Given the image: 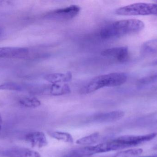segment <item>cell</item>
I'll use <instances>...</instances> for the list:
<instances>
[{"mask_svg": "<svg viewBox=\"0 0 157 157\" xmlns=\"http://www.w3.org/2000/svg\"><path fill=\"white\" fill-rule=\"evenodd\" d=\"M144 22L136 19H124L113 22L105 26L100 31L104 39H110L137 33L144 28Z\"/></svg>", "mask_w": 157, "mask_h": 157, "instance_id": "obj_1", "label": "cell"}, {"mask_svg": "<svg viewBox=\"0 0 157 157\" xmlns=\"http://www.w3.org/2000/svg\"><path fill=\"white\" fill-rule=\"evenodd\" d=\"M127 76L123 73H113L99 76L91 79L83 88L85 94L95 92L105 87L121 85L126 82Z\"/></svg>", "mask_w": 157, "mask_h": 157, "instance_id": "obj_2", "label": "cell"}, {"mask_svg": "<svg viewBox=\"0 0 157 157\" xmlns=\"http://www.w3.org/2000/svg\"><path fill=\"white\" fill-rule=\"evenodd\" d=\"M119 15L137 16L154 15L157 16V4L137 3L122 6L115 10Z\"/></svg>", "mask_w": 157, "mask_h": 157, "instance_id": "obj_3", "label": "cell"}, {"mask_svg": "<svg viewBox=\"0 0 157 157\" xmlns=\"http://www.w3.org/2000/svg\"><path fill=\"white\" fill-rule=\"evenodd\" d=\"M80 8L75 5L55 9L46 14L44 18L48 20L55 21H67L76 17L79 14Z\"/></svg>", "mask_w": 157, "mask_h": 157, "instance_id": "obj_4", "label": "cell"}, {"mask_svg": "<svg viewBox=\"0 0 157 157\" xmlns=\"http://www.w3.org/2000/svg\"><path fill=\"white\" fill-rule=\"evenodd\" d=\"M102 56L112 58L116 61L124 63L129 59V52L126 47H115L103 50L101 52Z\"/></svg>", "mask_w": 157, "mask_h": 157, "instance_id": "obj_5", "label": "cell"}, {"mask_svg": "<svg viewBox=\"0 0 157 157\" xmlns=\"http://www.w3.org/2000/svg\"><path fill=\"white\" fill-rule=\"evenodd\" d=\"M28 49L21 47H0V58L23 59L28 56Z\"/></svg>", "mask_w": 157, "mask_h": 157, "instance_id": "obj_6", "label": "cell"}, {"mask_svg": "<svg viewBox=\"0 0 157 157\" xmlns=\"http://www.w3.org/2000/svg\"><path fill=\"white\" fill-rule=\"evenodd\" d=\"M25 140L33 147L42 148L47 146L48 141L45 134L41 131H33L25 135Z\"/></svg>", "mask_w": 157, "mask_h": 157, "instance_id": "obj_7", "label": "cell"}, {"mask_svg": "<svg viewBox=\"0 0 157 157\" xmlns=\"http://www.w3.org/2000/svg\"><path fill=\"white\" fill-rule=\"evenodd\" d=\"M2 155L5 157H41L35 150L24 147H14L3 151Z\"/></svg>", "mask_w": 157, "mask_h": 157, "instance_id": "obj_8", "label": "cell"}, {"mask_svg": "<svg viewBox=\"0 0 157 157\" xmlns=\"http://www.w3.org/2000/svg\"><path fill=\"white\" fill-rule=\"evenodd\" d=\"M124 112L122 111L117 110L110 112L99 113L93 117L92 120L100 123L113 122L123 118Z\"/></svg>", "mask_w": 157, "mask_h": 157, "instance_id": "obj_9", "label": "cell"}, {"mask_svg": "<svg viewBox=\"0 0 157 157\" xmlns=\"http://www.w3.org/2000/svg\"><path fill=\"white\" fill-rule=\"evenodd\" d=\"M44 93L52 96H60L71 93L70 87L66 84H51L44 87Z\"/></svg>", "mask_w": 157, "mask_h": 157, "instance_id": "obj_10", "label": "cell"}, {"mask_svg": "<svg viewBox=\"0 0 157 157\" xmlns=\"http://www.w3.org/2000/svg\"><path fill=\"white\" fill-rule=\"evenodd\" d=\"M72 74L70 72L64 73H54L47 75L45 79L51 84H62L72 80Z\"/></svg>", "mask_w": 157, "mask_h": 157, "instance_id": "obj_11", "label": "cell"}, {"mask_svg": "<svg viewBox=\"0 0 157 157\" xmlns=\"http://www.w3.org/2000/svg\"><path fill=\"white\" fill-rule=\"evenodd\" d=\"M48 133L52 138L59 141L70 144L73 143L74 142L72 135L69 133L58 131H50L48 132Z\"/></svg>", "mask_w": 157, "mask_h": 157, "instance_id": "obj_12", "label": "cell"}, {"mask_svg": "<svg viewBox=\"0 0 157 157\" xmlns=\"http://www.w3.org/2000/svg\"><path fill=\"white\" fill-rule=\"evenodd\" d=\"M100 135L98 132H95L88 135L84 136L76 141V143L80 145L92 146L99 141Z\"/></svg>", "mask_w": 157, "mask_h": 157, "instance_id": "obj_13", "label": "cell"}, {"mask_svg": "<svg viewBox=\"0 0 157 157\" xmlns=\"http://www.w3.org/2000/svg\"><path fill=\"white\" fill-rule=\"evenodd\" d=\"M143 55H151L157 53V39L148 41L144 43L141 48Z\"/></svg>", "mask_w": 157, "mask_h": 157, "instance_id": "obj_14", "label": "cell"}, {"mask_svg": "<svg viewBox=\"0 0 157 157\" xmlns=\"http://www.w3.org/2000/svg\"><path fill=\"white\" fill-rule=\"evenodd\" d=\"M26 86L15 82H6L0 84V90L23 91L27 89Z\"/></svg>", "mask_w": 157, "mask_h": 157, "instance_id": "obj_15", "label": "cell"}, {"mask_svg": "<svg viewBox=\"0 0 157 157\" xmlns=\"http://www.w3.org/2000/svg\"><path fill=\"white\" fill-rule=\"evenodd\" d=\"M19 102L22 107L29 108H35L40 107L41 105L40 100L34 97L23 98L19 100Z\"/></svg>", "mask_w": 157, "mask_h": 157, "instance_id": "obj_16", "label": "cell"}, {"mask_svg": "<svg viewBox=\"0 0 157 157\" xmlns=\"http://www.w3.org/2000/svg\"><path fill=\"white\" fill-rule=\"evenodd\" d=\"M144 152L143 149H128L124 150L117 153L113 157H134L138 156Z\"/></svg>", "mask_w": 157, "mask_h": 157, "instance_id": "obj_17", "label": "cell"}, {"mask_svg": "<svg viewBox=\"0 0 157 157\" xmlns=\"http://www.w3.org/2000/svg\"><path fill=\"white\" fill-rule=\"evenodd\" d=\"M156 82H157V73L143 77L138 81L139 84L142 85L148 84Z\"/></svg>", "mask_w": 157, "mask_h": 157, "instance_id": "obj_18", "label": "cell"}, {"mask_svg": "<svg viewBox=\"0 0 157 157\" xmlns=\"http://www.w3.org/2000/svg\"><path fill=\"white\" fill-rule=\"evenodd\" d=\"M2 116L0 114V132L1 131L2 128Z\"/></svg>", "mask_w": 157, "mask_h": 157, "instance_id": "obj_19", "label": "cell"}, {"mask_svg": "<svg viewBox=\"0 0 157 157\" xmlns=\"http://www.w3.org/2000/svg\"><path fill=\"white\" fill-rule=\"evenodd\" d=\"M134 157H157V155H153L147 156L140 157L136 156Z\"/></svg>", "mask_w": 157, "mask_h": 157, "instance_id": "obj_20", "label": "cell"}, {"mask_svg": "<svg viewBox=\"0 0 157 157\" xmlns=\"http://www.w3.org/2000/svg\"><path fill=\"white\" fill-rule=\"evenodd\" d=\"M153 149H155V150H157V144L153 147Z\"/></svg>", "mask_w": 157, "mask_h": 157, "instance_id": "obj_21", "label": "cell"}, {"mask_svg": "<svg viewBox=\"0 0 157 157\" xmlns=\"http://www.w3.org/2000/svg\"><path fill=\"white\" fill-rule=\"evenodd\" d=\"M153 64L155 65H157V61L154 62L153 63Z\"/></svg>", "mask_w": 157, "mask_h": 157, "instance_id": "obj_22", "label": "cell"}, {"mask_svg": "<svg viewBox=\"0 0 157 157\" xmlns=\"http://www.w3.org/2000/svg\"><path fill=\"white\" fill-rule=\"evenodd\" d=\"M2 29L0 28V36H1V34H2Z\"/></svg>", "mask_w": 157, "mask_h": 157, "instance_id": "obj_23", "label": "cell"}]
</instances>
